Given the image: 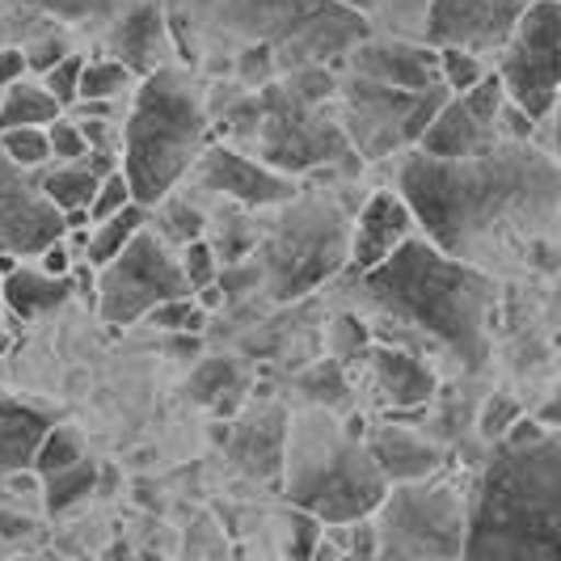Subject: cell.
Listing matches in <instances>:
<instances>
[{"mask_svg":"<svg viewBox=\"0 0 561 561\" xmlns=\"http://www.w3.org/2000/svg\"><path fill=\"white\" fill-rule=\"evenodd\" d=\"M337 291L367 330L414 334L422 351L465 376H485L494 364L503 283L444 257L419 232L367 275H337Z\"/></svg>","mask_w":561,"mask_h":561,"instance_id":"cell-3","label":"cell"},{"mask_svg":"<svg viewBox=\"0 0 561 561\" xmlns=\"http://www.w3.org/2000/svg\"><path fill=\"white\" fill-rule=\"evenodd\" d=\"M364 444L389 485H397V481L435 478V473L444 469V448L431 444L419 431H410V426H397V422L376 426L371 435H364Z\"/></svg>","mask_w":561,"mask_h":561,"instance_id":"cell-20","label":"cell"},{"mask_svg":"<svg viewBox=\"0 0 561 561\" xmlns=\"http://www.w3.org/2000/svg\"><path fill=\"white\" fill-rule=\"evenodd\" d=\"M144 225H148V211H144L140 203H127L123 211H114L111 220L89 225V232H84V257H89L93 266H106L114 253L123 250Z\"/></svg>","mask_w":561,"mask_h":561,"instance_id":"cell-29","label":"cell"},{"mask_svg":"<svg viewBox=\"0 0 561 561\" xmlns=\"http://www.w3.org/2000/svg\"><path fill=\"white\" fill-rule=\"evenodd\" d=\"M346 9H355L367 18V26L376 34H393V38H419L422 13L431 0H342Z\"/></svg>","mask_w":561,"mask_h":561,"instance_id":"cell-28","label":"cell"},{"mask_svg":"<svg viewBox=\"0 0 561 561\" xmlns=\"http://www.w3.org/2000/svg\"><path fill=\"white\" fill-rule=\"evenodd\" d=\"M148 220H152V232L165 241L169 250H182V245H191L198 237H207V211L191 203V195H165L152 211H148Z\"/></svg>","mask_w":561,"mask_h":561,"instance_id":"cell-27","label":"cell"},{"mask_svg":"<svg viewBox=\"0 0 561 561\" xmlns=\"http://www.w3.org/2000/svg\"><path fill=\"white\" fill-rule=\"evenodd\" d=\"M414 216L401 203L393 186H380L359 203L355 220H351V253H346V271L342 275H367L371 266H380L397 245H405L414 237Z\"/></svg>","mask_w":561,"mask_h":561,"instance_id":"cell-18","label":"cell"},{"mask_svg":"<svg viewBox=\"0 0 561 561\" xmlns=\"http://www.w3.org/2000/svg\"><path fill=\"white\" fill-rule=\"evenodd\" d=\"M359 203H346V186H325L296 191V198L275 207V216L262 220V237L250 253L257 291L275 305H296L317 287L334 283L346 271L351 220Z\"/></svg>","mask_w":561,"mask_h":561,"instance_id":"cell-9","label":"cell"},{"mask_svg":"<svg viewBox=\"0 0 561 561\" xmlns=\"http://www.w3.org/2000/svg\"><path fill=\"white\" fill-rule=\"evenodd\" d=\"M131 203V186H127V178L114 169L102 178V186H98V195L89 203V225H102V220H111L114 211H123Z\"/></svg>","mask_w":561,"mask_h":561,"instance_id":"cell-40","label":"cell"},{"mask_svg":"<svg viewBox=\"0 0 561 561\" xmlns=\"http://www.w3.org/2000/svg\"><path fill=\"white\" fill-rule=\"evenodd\" d=\"M64 237V216L43 195L38 173L13 165L0 152V257L26 262Z\"/></svg>","mask_w":561,"mask_h":561,"instance_id":"cell-14","label":"cell"},{"mask_svg":"<svg viewBox=\"0 0 561 561\" xmlns=\"http://www.w3.org/2000/svg\"><path fill=\"white\" fill-rule=\"evenodd\" d=\"M144 321H152V325H161L169 334H198L203 325H207V312L195 305V296H186V300H169L161 309H152Z\"/></svg>","mask_w":561,"mask_h":561,"instance_id":"cell-36","label":"cell"},{"mask_svg":"<svg viewBox=\"0 0 561 561\" xmlns=\"http://www.w3.org/2000/svg\"><path fill=\"white\" fill-rule=\"evenodd\" d=\"M393 191L426 245L490 279H553L561 237L558 152L503 140L485 157L439 161L419 148L393 161Z\"/></svg>","mask_w":561,"mask_h":561,"instance_id":"cell-1","label":"cell"},{"mask_svg":"<svg viewBox=\"0 0 561 561\" xmlns=\"http://www.w3.org/2000/svg\"><path fill=\"white\" fill-rule=\"evenodd\" d=\"M102 47H106V59H118L136 81L178 64L161 0H144L136 9H127L118 22L102 30Z\"/></svg>","mask_w":561,"mask_h":561,"instance_id":"cell-19","label":"cell"},{"mask_svg":"<svg viewBox=\"0 0 561 561\" xmlns=\"http://www.w3.org/2000/svg\"><path fill=\"white\" fill-rule=\"evenodd\" d=\"M81 72H84V56L81 51H72V56H64L51 68V72H43V89L51 93L59 102V111H72L77 106V84H81Z\"/></svg>","mask_w":561,"mask_h":561,"instance_id":"cell-37","label":"cell"},{"mask_svg":"<svg viewBox=\"0 0 561 561\" xmlns=\"http://www.w3.org/2000/svg\"><path fill=\"white\" fill-rule=\"evenodd\" d=\"M279 478L287 503L312 515L321 528L364 524L389 490L364 439H355L337 414L317 405L287 414Z\"/></svg>","mask_w":561,"mask_h":561,"instance_id":"cell-8","label":"cell"},{"mask_svg":"<svg viewBox=\"0 0 561 561\" xmlns=\"http://www.w3.org/2000/svg\"><path fill=\"white\" fill-rule=\"evenodd\" d=\"M561 4L558 0H533L506 43L494 56V77L503 84L506 102L528 123H545L558 114V81H561Z\"/></svg>","mask_w":561,"mask_h":561,"instance_id":"cell-11","label":"cell"},{"mask_svg":"<svg viewBox=\"0 0 561 561\" xmlns=\"http://www.w3.org/2000/svg\"><path fill=\"white\" fill-rule=\"evenodd\" d=\"M93 485H98V465L93 460H77L72 469H64L56 478H43V503H47L51 515H64L68 506L89 499Z\"/></svg>","mask_w":561,"mask_h":561,"instance_id":"cell-32","label":"cell"},{"mask_svg":"<svg viewBox=\"0 0 561 561\" xmlns=\"http://www.w3.org/2000/svg\"><path fill=\"white\" fill-rule=\"evenodd\" d=\"M346 364H364L367 389L389 410H422L439 393V371L431 367V359L389 346V342H376V337H367Z\"/></svg>","mask_w":561,"mask_h":561,"instance_id":"cell-17","label":"cell"},{"mask_svg":"<svg viewBox=\"0 0 561 561\" xmlns=\"http://www.w3.org/2000/svg\"><path fill=\"white\" fill-rule=\"evenodd\" d=\"M136 77L118 64V59H84L81 84H77V102H127L136 93Z\"/></svg>","mask_w":561,"mask_h":561,"instance_id":"cell-30","label":"cell"},{"mask_svg":"<svg viewBox=\"0 0 561 561\" xmlns=\"http://www.w3.org/2000/svg\"><path fill=\"white\" fill-rule=\"evenodd\" d=\"M469 503L448 481H397L371 511V561H456Z\"/></svg>","mask_w":561,"mask_h":561,"instance_id":"cell-10","label":"cell"},{"mask_svg":"<svg viewBox=\"0 0 561 561\" xmlns=\"http://www.w3.org/2000/svg\"><path fill=\"white\" fill-rule=\"evenodd\" d=\"M191 182H195L203 195H216L241 207V211H275L287 198H296L300 182L283 178L275 169H266L262 161H253L245 152L228 148V144L211 140L198 152L195 169H191Z\"/></svg>","mask_w":561,"mask_h":561,"instance_id":"cell-16","label":"cell"},{"mask_svg":"<svg viewBox=\"0 0 561 561\" xmlns=\"http://www.w3.org/2000/svg\"><path fill=\"white\" fill-rule=\"evenodd\" d=\"M241 376H237V364H228V359H211V364H203L191 376V397H198L203 405H216V401H225V389H232Z\"/></svg>","mask_w":561,"mask_h":561,"instance_id":"cell-38","label":"cell"},{"mask_svg":"<svg viewBox=\"0 0 561 561\" xmlns=\"http://www.w3.org/2000/svg\"><path fill=\"white\" fill-rule=\"evenodd\" d=\"M26 77H30L26 51H22V47H9V43H0V89L26 81Z\"/></svg>","mask_w":561,"mask_h":561,"instance_id":"cell-44","label":"cell"},{"mask_svg":"<svg viewBox=\"0 0 561 561\" xmlns=\"http://www.w3.org/2000/svg\"><path fill=\"white\" fill-rule=\"evenodd\" d=\"M207 144H211V111H207V89L195 72L169 64L144 77L127 98V111L118 123V173L131 186V203L152 211L191 178Z\"/></svg>","mask_w":561,"mask_h":561,"instance_id":"cell-7","label":"cell"},{"mask_svg":"<svg viewBox=\"0 0 561 561\" xmlns=\"http://www.w3.org/2000/svg\"><path fill=\"white\" fill-rule=\"evenodd\" d=\"M178 262H182V275L191 283V291H203V287H211L216 275H220V262H216V253L207 245V237H198L191 245H182L178 250Z\"/></svg>","mask_w":561,"mask_h":561,"instance_id":"cell-39","label":"cell"},{"mask_svg":"<svg viewBox=\"0 0 561 561\" xmlns=\"http://www.w3.org/2000/svg\"><path fill=\"white\" fill-rule=\"evenodd\" d=\"M456 561H561V431L494 444Z\"/></svg>","mask_w":561,"mask_h":561,"instance_id":"cell-6","label":"cell"},{"mask_svg":"<svg viewBox=\"0 0 561 561\" xmlns=\"http://www.w3.org/2000/svg\"><path fill=\"white\" fill-rule=\"evenodd\" d=\"M0 152L22 169H47L51 165V148H47V127H13L0 131Z\"/></svg>","mask_w":561,"mask_h":561,"instance_id":"cell-33","label":"cell"},{"mask_svg":"<svg viewBox=\"0 0 561 561\" xmlns=\"http://www.w3.org/2000/svg\"><path fill=\"white\" fill-rule=\"evenodd\" d=\"M519 419H524V410H519V401H515V397L490 393L478 410V435L485 439V444H503V435Z\"/></svg>","mask_w":561,"mask_h":561,"instance_id":"cell-35","label":"cell"},{"mask_svg":"<svg viewBox=\"0 0 561 561\" xmlns=\"http://www.w3.org/2000/svg\"><path fill=\"white\" fill-rule=\"evenodd\" d=\"M13 4H22V9H34V13H43L47 22H56L64 30H93V34H102V30L118 22L127 9H136L144 0H13ZM169 4V0H161Z\"/></svg>","mask_w":561,"mask_h":561,"instance_id":"cell-25","label":"cell"},{"mask_svg":"<svg viewBox=\"0 0 561 561\" xmlns=\"http://www.w3.org/2000/svg\"><path fill=\"white\" fill-rule=\"evenodd\" d=\"M77 460H84V448H81V435L72 431V426H47L43 431V439H38V448L30 456V469H34V478H56L64 469H72Z\"/></svg>","mask_w":561,"mask_h":561,"instance_id":"cell-31","label":"cell"},{"mask_svg":"<svg viewBox=\"0 0 561 561\" xmlns=\"http://www.w3.org/2000/svg\"><path fill=\"white\" fill-rule=\"evenodd\" d=\"M439 77H444V89L448 93H465L478 81L490 77V59L473 56V51H456V47H439Z\"/></svg>","mask_w":561,"mask_h":561,"instance_id":"cell-34","label":"cell"},{"mask_svg":"<svg viewBox=\"0 0 561 561\" xmlns=\"http://www.w3.org/2000/svg\"><path fill=\"white\" fill-rule=\"evenodd\" d=\"M72 296H77L72 275H68V279H56V275H43L38 266H22V262H18V266L4 275L0 305H9V312H18L22 321H30V317L64 309Z\"/></svg>","mask_w":561,"mask_h":561,"instance_id":"cell-23","label":"cell"},{"mask_svg":"<svg viewBox=\"0 0 561 561\" xmlns=\"http://www.w3.org/2000/svg\"><path fill=\"white\" fill-rule=\"evenodd\" d=\"M38 262V271L43 275H56V279H68L72 275V253H68V237L56 241V245H47V250L34 257Z\"/></svg>","mask_w":561,"mask_h":561,"instance_id":"cell-43","label":"cell"},{"mask_svg":"<svg viewBox=\"0 0 561 561\" xmlns=\"http://www.w3.org/2000/svg\"><path fill=\"white\" fill-rule=\"evenodd\" d=\"M536 127L506 102L503 84L494 77L478 81L465 93H451L439 106V114L426 123L419 140L422 157H439V161H469V157H485L503 140H533Z\"/></svg>","mask_w":561,"mask_h":561,"instance_id":"cell-13","label":"cell"},{"mask_svg":"<svg viewBox=\"0 0 561 561\" xmlns=\"http://www.w3.org/2000/svg\"><path fill=\"white\" fill-rule=\"evenodd\" d=\"M47 148H51V161L56 165H68V161H84L89 157V144H84L81 127L72 118H56L47 127Z\"/></svg>","mask_w":561,"mask_h":561,"instance_id":"cell-41","label":"cell"},{"mask_svg":"<svg viewBox=\"0 0 561 561\" xmlns=\"http://www.w3.org/2000/svg\"><path fill=\"white\" fill-rule=\"evenodd\" d=\"M533 0H431L422 13L419 43L426 47H456L481 59H494L519 13Z\"/></svg>","mask_w":561,"mask_h":561,"instance_id":"cell-15","label":"cell"},{"mask_svg":"<svg viewBox=\"0 0 561 561\" xmlns=\"http://www.w3.org/2000/svg\"><path fill=\"white\" fill-rule=\"evenodd\" d=\"M334 72V118L364 165L397 161L419 148L426 123L451 98L435 47L419 38L367 34L337 59Z\"/></svg>","mask_w":561,"mask_h":561,"instance_id":"cell-4","label":"cell"},{"mask_svg":"<svg viewBox=\"0 0 561 561\" xmlns=\"http://www.w3.org/2000/svg\"><path fill=\"white\" fill-rule=\"evenodd\" d=\"M118 169V157H102V152H89L84 161H68V165H47L38 169V186H43V195L51 198V207H56L59 216L64 211H89V203L98 195V186H102V178Z\"/></svg>","mask_w":561,"mask_h":561,"instance_id":"cell-22","label":"cell"},{"mask_svg":"<svg viewBox=\"0 0 561 561\" xmlns=\"http://www.w3.org/2000/svg\"><path fill=\"white\" fill-rule=\"evenodd\" d=\"M321 536H325V528H321L312 515L291 511V515H287V561H312Z\"/></svg>","mask_w":561,"mask_h":561,"instance_id":"cell-42","label":"cell"},{"mask_svg":"<svg viewBox=\"0 0 561 561\" xmlns=\"http://www.w3.org/2000/svg\"><path fill=\"white\" fill-rule=\"evenodd\" d=\"M0 291H4V275H0Z\"/></svg>","mask_w":561,"mask_h":561,"instance_id":"cell-45","label":"cell"},{"mask_svg":"<svg viewBox=\"0 0 561 561\" xmlns=\"http://www.w3.org/2000/svg\"><path fill=\"white\" fill-rule=\"evenodd\" d=\"M225 89V102L207 98L211 127H220L225 136L220 144L291 182H300L305 173H337L342 182L364 173V161L351 152L334 118V68H305L253 93H241L232 84Z\"/></svg>","mask_w":561,"mask_h":561,"instance_id":"cell-5","label":"cell"},{"mask_svg":"<svg viewBox=\"0 0 561 561\" xmlns=\"http://www.w3.org/2000/svg\"><path fill=\"white\" fill-rule=\"evenodd\" d=\"M165 22L178 64H198L241 93L305 68H337L376 34L342 0H169Z\"/></svg>","mask_w":561,"mask_h":561,"instance_id":"cell-2","label":"cell"},{"mask_svg":"<svg viewBox=\"0 0 561 561\" xmlns=\"http://www.w3.org/2000/svg\"><path fill=\"white\" fill-rule=\"evenodd\" d=\"M195 296L182 275L178 250L144 225L106 266H98V312L106 325H136L169 300Z\"/></svg>","mask_w":561,"mask_h":561,"instance_id":"cell-12","label":"cell"},{"mask_svg":"<svg viewBox=\"0 0 561 561\" xmlns=\"http://www.w3.org/2000/svg\"><path fill=\"white\" fill-rule=\"evenodd\" d=\"M47 426H51V419L43 410L0 393V473L30 469V456H34Z\"/></svg>","mask_w":561,"mask_h":561,"instance_id":"cell-24","label":"cell"},{"mask_svg":"<svg viewBox=\"0 0 561 561\" xmlns=\"http://www.w3.org/2000/svg\"><path fill=\"white\" fill-rule=\"evenodd\" d=\"M283 431H287L283 410H257L237 422V439L228 444V451L250 478L275 481L283 469Z\"/></svg>","mask_w":561,"mask_h":561,"instance_id":"cell-21","label":"cell"},{"mask_svg":"<svg viewBox=\"0 0 561 561\" xmlns=\"http://www.w3.org/2000/svg\"><path fill=\"white\" fill-rule=\"evenodd\" d=\"M56 118H64V111H59V102L38 81L26 77V81L0 89V131H13V127H51Z\"/></svg>","mask_w":561,"mask_h":561,"instance_id":"cell-26","label":"cell"}]
</instances>
